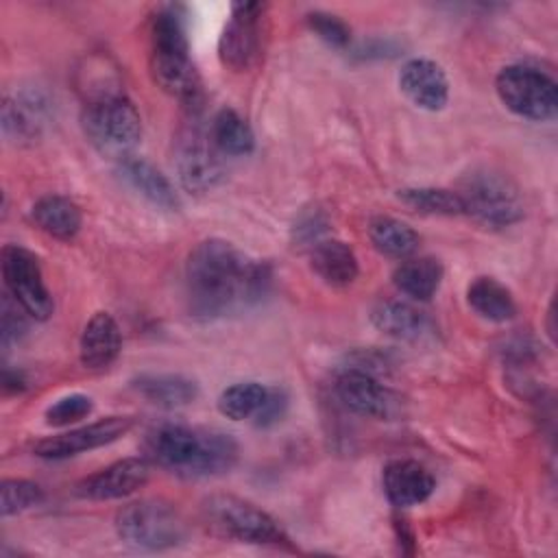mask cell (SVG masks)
<instances>
[{"label":"cell","mask_w":558,"mask_h":558,"mask_svg":"<svg viewBox=\"0 0 558 558\" xmlns=\"http://www.w3.org/2000/svg\"><path fill=\"white\" fill-rule=\"evenodd\" d=\"M336 397L347 410L360 416L390 421L401 414L399 395H395L368 368L362 366L347 368L338 375Z\"/></svg>","instance_id":"cell-11"},{"label":"cell","mask_w":558,"mask_h":558,"mask_svg":"<svg viewBox=\"0 0 558 558\" xmlns=\"http://www.w3.org/2000/svg\"><path fill=\"white\" fill-rule=\"evenodd\" d=\"M0 331H2V344L9 347L11 342H17L24 331H26V310L7 292L2 296V305H0Z\"/></svg>","instance_id":"cell-33"},{"label":"cell","mask_w":558,"mask_h":558,"mask_svg":"<svg viewBox=\"0 0 558 558\" xmlns=\"http://www.w3.org/2000/svg\"><path fill=\"white\" fill-rule=\"evenodd\" d=\"M2 386H4L7 392H20V390L26 388V379L20 371H9L7 368L4 375H2Z\"/></svg>","instance_id":"cell-35"},{"label":"cell","mask_w":558,"mask_h":558,"mask_svg":"<svg viewBox=\"0 0 558 558\" xmlns=\"http://www.w3.org/2000/svg\"><path fill=\"white\" fill-rule=\"evenodd\" d=\"M371 323L384 336H390V338H397V340H405V342L421 340L432 329V323L425 316V312H421L412 303L397 301V299L379 301L371 310Z\"/></svg>","instance_id":"cell-18"},{"label":"cell","mask_w":558,"mask_h":558,"mask_svg":"<svg viewBox=\"0 0 558 558\" xmlns=\"http://www.w3.org/2000/svg\"><path fill=\"white\" fill-rule=\"evenodd\" d=\"M209 140L222 155L242 157L253 153L255 135L248 122L233 109H220L209 124Z\"/></svg>","instance_id":"cell-25"},{"label":"cell","mask_w":558,"mask_h":558,"mask_svg":"<svg viewBox=\"0 0 558 558\" xmlns=\"http://www.w3.org/2000/svg\"><path fill=\"white\" fill-rule=\"evenodd\" d=\"M381 486L388 501L397 508L418 506L436 488L434 475L416 460H392L384 466Z\"/></svg>","instance_id":"cell-16"},{"label":"cell","mask_w":558,"mask_h":558,"mask_svg":"<svg viewBox=\"0 0 558 558\" xmlns=\"http://www.w3.org/2000/svg\"><path fill=\"white\" fill-rule=\"evenodd\" d=\"M203 517L207 525L220 536L253 543V545H283L288 536L279 523L255 504L235 495H211L203 501Z\"/></svg>","instance_id":"cell-5"},{"label":"cell","mask_w":558,"mask_h":558,"mask_svg":"<svg viewBox=\"0 0 558 558\" xmlns=\"http://www.w3.org/2000/svg\"><path fill=\"white\" fill-rule=\"evenodd\" d=\"M270 283L268 268L227 240L198 242L185 262V294L194 316L216 318L255 303Z\"/></svg>","instance_id":"cell-1"},{"label":"cell","mask_w":558,"mask_h":558,"mask_svg":"<svg viewBox=\"0 0 558 558\" xmlns=\"http://www.w3.org/2000/svg\"><path fill=\"white\" fill-rule=\"evenodd\" d=\"M133 427V418L131 416H107L100 418L96 423L57 434V436H48L44 440H39L35 445V456L46 458V460H63L96 447H105L113 440H118L120 436H124L129 429Z\"/></svg>","instance_id":"cell-13"},{"label":"cell","mask_w":558,"mask_h":558,"mask_svg":"<svg viewBox=\"0 0 558 558\" xmlns=\"http://www.w3.org/2000/svg\"><path fill=\"white\" fill-rule=\"evenodd\" d=\"M148 475L150 462L146 458H124L81 480L74 493L89 501L122 499L140 490L148 482Z\"/></svg>","instance_id":"cell-14"},{"label":"cell","mask_w":558,"mask_h":558,"mask_svg":"<svg viewBox=\"0 0 558 558\" xmlns=\"http://www.w3.org/2000/svg\"><path fill=\"white\" fill-rule=\"evenodd\" d=\"M133 388L148 403L166 410L190 405L198 397V386L194 379L172 373L140 375L133 379Z\"/></svg>","instance_id":"cell-21"},{"label":"cell","mask_w":558,"mask_h":558,"mask_svg":"<svg viewBox=\"0 0 558 558\" xmlns=\"http://www.w3.org/2000/svg\"><path fill=\"white\" fill-rule=\"evenodd\" d=\"M266 395H268L266 386H262L257 381H240L220 392L218 410L222 416H227L231 421L253 418L257 414V410L262 408Z\"/></svg>","instance_id":"cell-29"},{"label":"cell","mask_w":558,"mask_h":558,"mask_svg":"<svg viewBox=\"0 0 558 558\" xmlns=\"http://www.w3.org/2000/svg\"><path fill=\"white\" fill-rule=\"evenodd\" d=\"M307 24L325 44H329L333 48H344L351 41L349 26L333 13L312 11V13H307Z\"/></svg>","instance_id":"cell-32"},{"label":"cell","mask_w":558,"mask_h":558,"mask_svg":"<svg viewBox=\"0 0 558 558\" xmlns=\"http://www.w3.org/2000/svg\"><path fill=\"white\" fill-rule=\"evenodd\" d=\"M262 2H235L218 39V57L233 72L248 70L262 46Z\"/></svg>","instance_id":"cell-10"},{"label":"cell","mask_w":558,"mask_h":558,"mask_svg":"<svg viewBox=\"0 0 558 558\" xmlns=\"http://www.w3.org/2000/svg\"><path fill=\"white\" fill-rule=\"evenodd\" d=\"M81 124L89 144L118 161L131 157L142 137V118L122 92L87 100Z\"/></svg>","instance_id":"cell-4"},{"label":"cell","mask_w":558,"mask_h":558,"mask_svg":"<svg viewBox=\"0 0 558 558\" xmlns=\"http://www.w3.org/2000/svg\"><path fill=\"white\" fill-rule=\"evenodd\" d=\"M177 172L181 185L192 194L211 192L225 177L218 148L196 126H190L179 142Z\"/></svg>","instance_id":"cell-12"},{"label":"cell","mask_w":558,"mask_h":558,"mask_svg":"<svg viewBox=\"0 0 558 558\" xmlns=\"http://www.w3.org/2000/svg\"><path fill=\"white\" fill-rule=\"evenodd\" d=\"M120 174L135 192H140L155 207H161L168 211L179 209V196L172 183L150 161L131 155L120 161Z\"/></svg>","instance_id":"cell-20"},{"label":"cell","mask_w":558,"mask_h":558,"mask_svg":"<svg viewBox=\"0 0 558 558\" xmlns=\"http://www.w3.org/2000/svg\"><path fill=\"white\" fill-rule=\"evenodd\" d=\"M31 216L44 233H48L57 240H72L78 233L81 222H83L78 205L61 194L41 196L33 205Z\"/></svg>","instance_id":"cell-22"},{"label":"cell","mask_w":558,"mask_h":558,"mask_svg":"<svg viewBox=\"0 0 558 558\" xmlns=\"http://www.w3.org/2000/svg\"><path fill=\"white\" fill-rule=\"evenodd\" d=\"M392 281L405 296L427 301L440 288L442 264L436 257H408L395 268Z\"/></svg>","instance_id":"cell-23"},{"label":"cell","mask_w":558,"mask_h":558,"mask_svg":"<svg viewBox=\"0 0 558 558\" xmlns=\"http://www.w3.org/2000/svg\"><path fill=\"white\" fill-rule=\"evenodd\" d=\"M44 501V490L31 480H4L0 488L2 517L26 512Z\"/></svg>","instance_id":"cell-30"},{"label":"cell","mask_w":558,"mask_h":558,"mask_svg":"<svg viewBox=\"0 0 558 558\" xmlns=\"http://www.w3.org/2000/svg\"><path fill=\"white\" fill-rule=\"evenodd\" d=\"M94 410V403L87 395L74 392L57 399L52 405L46 410V423L52 427H65L70 423H76L85 418Z\"/></svg>","instance_id":"cell-31"},{"label":"cell","mask_w":558,"mask_h":558,"mask_svg":"<svg viewBox=\"0 0 558 558\" xmlns=\"http://www.w3.org/2000/svg\"><path fill=\"white\" fill-rule=\"evenodd\" d=\"M495 92L501 105L519 118L547 122L558 113L556 81L538 68L523 63L506 65L495 78Z\"/></svg>","instance_id":"cell-7"},{"label":"cell","mask_w":558,"mask_h":558,"mask_svg":"<svg viewBox=\"0 0 558 558\" xmlns=\"http://www.w3.org/2000/svg\"><path fill=\"white\" fill-rule=\"evenodd\" d=\"M286 408H288V395H286L281 388H268V395H266L262 408H259L257 414L253 416V418H255V425H257V427H270V425H275V423L281 421V416L286 414Z\"/></svg>","instance_id":"cell-34"},{"label":"cell","mask_w":558,"mask_h":558,"mask_svg":"<svg viewBox=\"0 0 558 558\" xmlns=\"http://www.w3.org/2000/svg\"><path fill=\"white\" fill-rule=\"evenodd\" d=\"M399 198L429 216H460L464 214V203L458 194V190H447V187H405L399 190Z\"/></svg>","instance_id":"cell-27"},{"label":"cell","mask_w":558,"mask_h":558,"mask_svg":"<svg viewBox=\"0 0 558 558\" xmlns=\"http://www.w3.org/2000/svg\"><path fill=\"white\" fill-rule=\"evenodd\" d=\"M41 105L31 98H4L2 105V131L13 142H33L39 133Z\"/></svg>","instance_id":"cell-28"},{"label":"cell","mask_w":558,"mask_h":558,"mask_svg":"<svg viewBox=\"0 0 558 558\" xmlns=\"http://www.w3.org/2000/svg\"><path fill=\"white\" fill-rule=\"evenodd\" d=\"M144 458L183 477H209L235 464L238 442L218 429L161 423L146 432Z\"/></svg>","instance_id":"cell-2"},{"label":"cell","mask_w":558,"mask_h":558,"mask_svg":"<svg viewBox=\"0 0 558 558\" xmlns=\"http://www.w3.org/2000/svg\"><path fill=\"white\" fill-rule=\"evenodd\" d=\"M0 259L7 292L26 310L31 318L46 320L52 314L54 303L44 283L41 266L35 253L17 244H7Z\"/></svg>","instance_id":"cell-9"},{"label":"cell","mask_w":558,"mask_h":558,"mask_svg":"<svg viewBox=\"0 0 558 558\" xmlns=\"http://www.w3.org/2000/svg\"><path fill=\"white\" fill-rule=\"evenodd\" d=\"M116 532L131 547L161 551L185 541V521L170 504L142 499L118 510Z\"/></svg>","instance_id":"cell-6"},{"label":"cell","mask_w":558,"mask_h":558,"mask_svg":"<svg viewBox=\"0 0 558 558\" xmlns=\"http://www.w3.org/2000/svg\"><path fill=\"white\" fill-rule=\"evenodd\" d=\"M312 270L333 288H344L355 281L360 266L353 248L340 240H320L310 253Z\"/></svg>","instance_id":"cell-19"},{"label":"cell","mask_w":558,"mask_h":558,"mask_svg":"<svg viewBox=\"0 0 558 558\" xmlns=\"http://www.w3.org/2000/svg\"><path fill=\"white\" fill-rule=\"evenodd\" d=\"M399 87L418 109L440 111L449 100V81L442 68L423 57L405 61L399 70Z\"/></svg>","instance_id":"cell-15"},{"label":"cell","mask_w":558,"mask_h":558,"mask_svg":"<svg viewBox=\"0 0 558 558\" xmlns=\"http://www.w3.org/2000/svg\"><path fill=\"white\" fill-rule=\"evenodd\" d=\"M469 307L490 323H508L517 314L510 290L493 277H477L466 288Z\"/></svg>","instance_id":"cell-24"},{"label":"cell","mask_w":558,"mask_h":558,"mask_svg":"<svg viewBox=\"0 0 558 558\" xmlns=\"http://www.w3.org/2000/svg\"><path fill=\"white\" fill-rule=\"evenodd\" d=\"M368 238L379 253L395 259H408L416 253L421 242L418 233L410 225L390 216L373 218L368 225Z\"/></svg>","instance_id":"cell-26"},{"label":"cell","mask_w":558,"mask_h":558,"mask_svg":"<svg viewBox=\"0 0 558 558\" xmlns=\"http://www.w3.org/2000/svg\"><path fill=\"white\" fill-rule=\"evenodd\" d=\"M464 214L488 227H508L523 216L517 187L499 172L480 170L469 174L458 190Z\"/></svg>","instance_id":"cell-8"},{"label":"cell","mask_w":558,"mask_h":558,"mask_svg":"<svg viewBox=\"0 0 558 558\" xmlns=\"http://www.w3.org/2000/svg\"><path fill=\"white\" fill-rule=\"evenodd\" d=\"M122 336L116 318L109 312H96L83 327L78 355L81 364L89 371H102L111 366L120 353Z\"/></svg>","instance_id":"cell-17"},{"label":"cell","mask_w":558,"mask_h":558,"mask_svg":"<svg viewBox=\"0 0 558 558\" xmlns=\"http://www.w3.org/2000/svg\"><path fill=\"white\" fill-rule=\"evenodd\" d=\"M148 65L159 89L187 107H198L201 76L190 57L185 24L174 7L159 9L150 20Z\"/></svg>","instance_id":"cell-3"}]
</instances>
